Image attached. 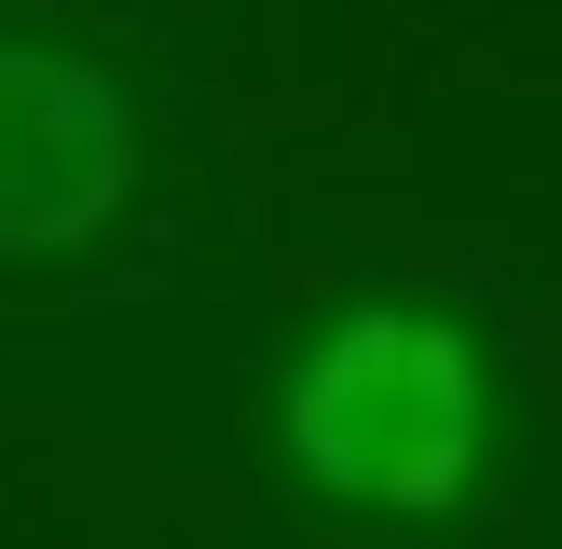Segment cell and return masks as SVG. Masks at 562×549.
<instances>
[{"label":"cell","instance_id":"cell-1","mask_svg":"<svg viewBox=\"0 0 562 549\" xmlns=\"http://www.w3.org/2000/svg\"><path fill=\"white\" fill-rule=\"evenodd\" d=\"M274 439H289V467L329 508L426 522V508H453L467 467H481V357H467V329L398 316V302H384V316H344L289 371Z\"/></svg>","mask_w":562,"mask_h":549},{"label":"cell","instance_id":"cell-2","mask_svg":"<svg viewBox=\"0 0 562 549\" xmlns=\"http://www.w3.org/2000/svg\"><path fill=\"white\" fill-rule=\"evenodd\" d=\"M137 192V110L97 55L0 42V261L110 234Z\"/></svg>","mask_w":562,"mask_h":549}]
</instances>
